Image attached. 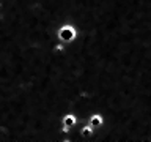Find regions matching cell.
<instances>
[{
  "instance_id": "3",
  "label": "cell",
  "mask_w": 151,
  "mask_h": 142,
  "mask_svg": "<svg viewBox=\"0 0 151 142\" xmlns=\"http://www.w3.org/2000/svg\"><path fill=\"white\" fill-rule=\"evenodd\" d=\"M91 123H93V125H101V123H102V118H99V117H93Z\"/></svg>"
},
{
  "instance_id": "2",
  "label": "cell",
  "mask_w": 151,
  "mask_h": 142,
  "mask_svg": "<svg viewBox=\"0 0 151 142\" xmlns=\"http://www.w3.org/2000/svg\"><path fill=\"white\" fill-rule=\"evenodd\" d=\"M63 123H65L66 126H71V125H74V123H76V120H74V118L71 117V115H68V117H66L65 120H63Z\"/></svg>"
},
{
  "instance_id": "1",
  "label": "cell",
  "mask_w": 151,
  "mask_h": 142,
  "mask_svg": "<svg viewBox=\"0 0 151 142\" xmlns=\"http://www.w3.org/2000/svg\"><path fill=\"white\" fill-rule=\"evenodd\" d=\"M58 35H60L61 40H65V41H71V40L74 38L76 33H74V30H73V28H71L69 25H66V27H63V28H61V30L58 32Z\"/></svg>"
}]
</instances>
